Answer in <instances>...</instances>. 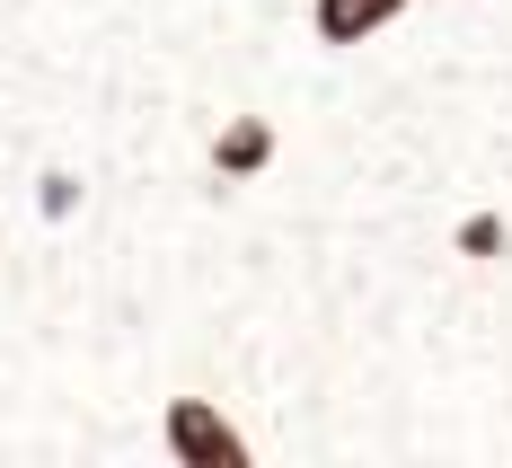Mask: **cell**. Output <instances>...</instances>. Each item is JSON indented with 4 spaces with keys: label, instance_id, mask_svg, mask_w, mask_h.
<instances>
[{
    "label": "cell",
    "instance_id": "1",
    "mask_svg": "<svg viewBox=\"0 0 512 468\" xmlns=\"http://www.w3.org/2000/svg\"><path fill=\"white\" fill-rule=\"evenodd\" d=\"M504 274L512 0H0V468H512Z\"/></svg>",
    "mask_w": 512,
    "mask_h": 468
},
{
    "label": "cell",
    "instance_id": "2",
    "mask_svg": "<svg viewBox=\"0 0 512 468\" xmlns=\"http://www.w3.org/2000/svg\"><path fill=\"white\" fill-rule=\"evenodd\" d=\"M159 468H265V451H256V424L221 398V389H168L159 398Z\"/></svg>",
    "mask_w": 512,
    "mask_h": 468
}]
</instances>
